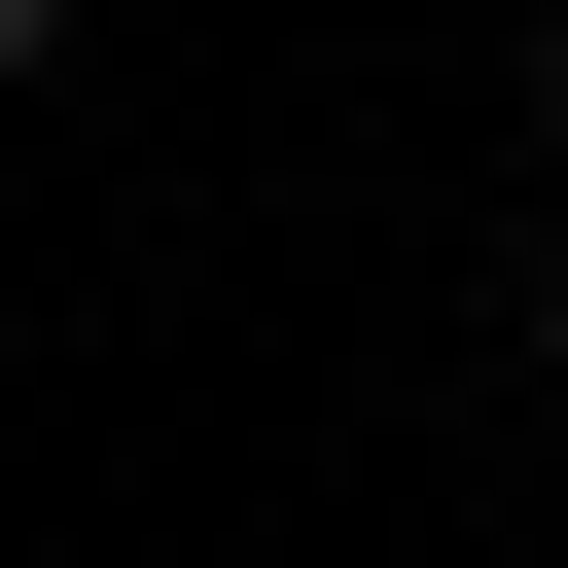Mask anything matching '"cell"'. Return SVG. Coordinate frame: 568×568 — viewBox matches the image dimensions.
I'll use <instances>...</instances> for the list:
<instances>
[{"mask_svg": "<svg viewBox=\"0 0 568 568\" xmlns=\"http://www.w3.org/2000/svg\"><path fill=\"white\" fill-rule=\"evenodd\" d=\"M532 178H568V0H532Z\"/></svg>", "mask_w": 568, "mask_h": 568, "instance_id": "cell-1", "label": "cell"}, {"mask_svg": "<svg viewBox=\"0 0 568 568\" xmlns=\"http://www.w3.org/2000/svg\"><path fill=\"white\" fill-rule=\"evenodd\" d=\"M532 320H568V284H532Z\"/></svg>", "mask_w": 568, "mask_h": 568, "instance_id": "cell-3", "label": "cell"}, {"mask_svg": "<svg viewBox=\"0 0 568 568\" xmlns=\"http://www.w3.org/2000/svg\"><path fill=\"white\" fill-rule=\"evenodd\" d=\"M36 36H71V0H0V71H36Z\"/></svg>", "mask_w": 568, "mask_h": 568, "instance_id": "cell-2", "label": "cell"}]
</instances>
